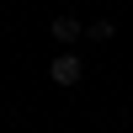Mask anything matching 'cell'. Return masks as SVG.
I'll return each mask as SVG.
<instances>
[{
    "label": "cell",
    "mask_w": 133,
    "mask_h": 133,
    "mask_svg": "<svg viewBox=\"0 0 133 133\" xmlns=\"http://www.w3.org/2000/svg\"><path fill=\"white\" fill-rule=\"evenodd\" d=\"M48 75H53V85H80V80H85V59H80V53H69V48H64L59 59L48 64Z\"/></svg>",
    "instance_id": "1"
},
{
    "label": "cell",
    "mask_w": 133,
    "mask_h": 133,
    "mask_svg": "<svg viewBox=\"0 0 133 133\" xmlns=\"http://www.w3.org/2000/svg\"><path fill=\"white\" fill-rule=\"evenodd\" d=\"M80 32H85L80 16H53V37L59 43H80Z\"/></svg>",
    "instance_id": "2"
},
{
    "label": "cell",
    "mask_w": 133,
    "mask_h": 133,
    "mask_svg": "<svg viewBox=\"0 0 133 133\" xmlns=\"http://www.w3.org/2000/svg\"><path fill=\"white\" fill-rule=\"evenodd\" d=\"M85 32H91L96 43H112V37H117V27H112V21H91V27H85Z\"/></svg>",
    "instance_id": "3"
},
{
    "label": "cell",
    "mask_w": 133,
    "mask_h": 133,
    "mask_svg": "<svg viewBox=\"0 0 133 133\" xmlns=\"http://www.w3.org/2000/svg\"><path fill=\"white\" fill-rule=\"evenodd\" d=\"M128 123H133V107H128Z\"/></svg>",
    "instance_id": "4"
}]
</instances>
